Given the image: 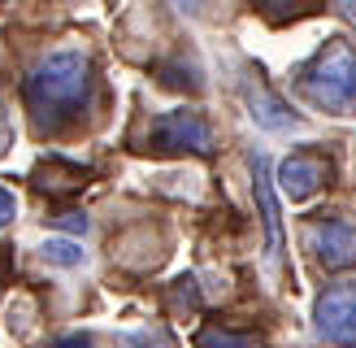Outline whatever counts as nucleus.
Listing matches in <instances>:
<instances>
[{"label": "nucleus", "instance_id": "obj_1", "mask_svg": "<svg viewBox=\"0 0 356 348\" xmlns=\"http://www.w3.org/2000/svg\"><path fill=\"white\" fill-rule=\"evenodd\" d=\"M92 79H96L92 57L79 48H57L40 57L22 87L31 122L40 131H61L74 118H83L87 100H92Z\"/></svg>", "mask_w": 356, "mask_h": 348}, {"label": "nucleus", "instance_id": "obj_2", "mask_svg": "<svg viewBox=\"0 0 356 348\" xmlns=\"http://www.w3.org/2000/svg\"><path fill=\"white\" fill-rule=\"evenodd\" d=\"M300 96L330 118L356 113V48L348 35H334L300 70Z\"/></svg>", "mask_w": 356, "mask_h": 348}, {"label": "nucleus", "instance_id": "obj_3", "mask_svg": "<svg viewBox=\"0 0 356 348\" xmlns=\"http://www.w3.org/2000/svg\"><path fill=\"white\" fill-rule=\"evenodd\" d=\"M305 244H309V257L326 274H343L356 266V222L348 218H309Z\"/></svg>", "mask_w": 356, "mask_h": 348}, {"label": "nucleus", "instance_id": "obj_4", "mask_svg": "<svg viewBox=\"0 0 356 348\" xmlns=\"http://www.w3.org/2000/svg\"><path fill=\"white\" fill-rule=\"evenodd\" d=\"M148 144L156 152H191V157H209L213 152V127L191 113V109H174V113H161L152 118L148 127Z\"/></svg>", "mask_w": 356, "mask_h": 348}, {"label": "nucleus", "instance_id": "obj_5", "mask_svg": "<svg viewBox=\"0 0 356 348\" xmlns=\"http://www.w3.org/2000/svg\"><path fill=\"white\" fill-rule=\"evenodd\" d=\"M313 331L334 348H356V283H330L317 296Z\"/></svg>", "mask_w": 356, "mask_h": 348}, {"label": "nucleus", "instance_id": "obj_6", "mask_svg": "<svg viewBox=\"0 0 356 348\" xmlns=\"http://www.w3.org/2000/svg\"><path fill=\"white\" fill-rule=\"evenodd\" d=\"M278 187H282V196H287L291 205H305L313 200L317 191H322L330 183V157L322 148H296L282 157V166H278Z\"/></svg>", "mask_w": 356, "mask_h": 348}, {"label": "nucleus", "instance_id": "obj_7", "mask_svg": "<svg viewBox=\"0 0 356 348\" xmlns=\"http://www.w3.org/2000/svg\"><path fill=\"white\" fill-rule=\"evenodd\" d=\"M252 187H257V209L265 218V253H270V261L282 257V218H278V200H274V174L270 166H265V157H257L252 161Z\"/></svg>", "mask_w": 356, "mask_h": 348}, {"label": "nucleus", "instance_id": "obj_8", "mask_svg": "<svg viewBox=\"0 0 356 348\" xmlns=\"http://www.w3.org/2000/svg\"><path fill=\"white\" fill-rule=\"evenodd\" d=\"M252 104H248V109H252V118L261 122V127H274V131H282V127H296V113H291V104H282L274 92H265V87H257L252 96H248Z\"/></svg>", "mask_w": 356, "mask_h": 348}, {"label": "nucleus", "instance_id": "obj_9", "mask_svg": "<svg viewBox=\"0 0 356 348\" xmlns=\"http://www.w3.org/2000/svg\"><path fill=\"white\" fill-rule=\"evenodd\" d=\"M195 348H257V340H252V335H243V331L209 326V331H200V340H195Z\"/></svg>", "mask_w": 356, "mask_h": 348}, {"label": "nucleus", "instance_id": "obj_10", "mask_svg": "<svg viewBox=\"0 0 356 348\" xmlns=\"http://www.w3.org/2000/svg\"><path fill=\"white\" fill-rule=\"evenodd\" d=\"M40 257L48 261V266H83V244H74V239H48L40 248Z\"/></svg>", "mask_w": 356, "mask_h": 348}, {"label": "nucleus", "instance_id": "obj_11", "mask_svg": "<svg viewBox=\"0 0 356 348\" xmlns=\"http://www.w3.org/2000/svg\"><path fill=\"white\" fill-rule=\"evenodd\" d=\"M118 348H178L174 335L165 326H144V331H131V335H122Z\"/></svg>", "mask_w": 356, "mask_h": 348}, {"label": "nucleus", "instance_id": "obj_12", "mask_svg": "<svg viewBox=\"0 0 356 348\" xmlns=\"http://www.w3.org/2000/svg\"><path fill=\"white\" fill-rule=\"evenodd\" d=\"M170 296H174V305H178V309H200V283H195L191 274H183V278H178Z\"/></svg>", "mask_w": 356, "mask_h": 348}, {"label": "nucleus", "instance_id": "obj_13", "mask_svg": "<svg viewBox=\"0 0 356 348\" xmlns=\"http://www.w3.org/2000/svg\"><path fill=\"white\" fill-rule=\"evenodd\" d=\"M52 226H61V231H87V214L79 209V214H52Z\"/></svg>", "mask_w": 356, "mask_h": 348}, {"label": "nucleus", "instance_id": "obj_14", "mask_svg": "<svg viewBox=\"0 0 356 348\" xmlns=\"http://www.w3.org/2000/svg\"><path fill=\"white\" fill-rule=\"evenodd\" d=\"M17 218V200H13V191L9 187H0V231Z\"/></svg>", "mask_w": 356, "mask_h": 348}, {"label": "nucleus", "instance_id": "obj_15", "mask_svg": "<svg viewBox=\"0 0 356 348\" xmlns=\"http://www.w3.org/2000/svg\"><path fill=\"white\" fill-rule=\"evenodd\" d=\"M9 144H13V127H9V113L0 109V157L9 152Z\"/></svg>", "mask_w": 356, "mask_h": 348}, {"label": "nucleus", "instance_id": "obj_16", "mask_svg": "<svg viewBox=\"0 0 356 348\" xmlns=\"http://www.w3.org/2000/svg\"><path fill=\"white\" fill-rule=\"evenodd\" d=\"M57 348H92V335H65L57 340Z\"/></svg>", "mask_w": 356, "mask_h": 348}, {"label": "nucleus", "instance_id": "obj_17", "mask_svg": "<svg viewBox=\"0 0 356 348\" xmlns=\"http://www.w3.org/2000/svg\"><path fill=\"white\" fill-rule=\"evenodd\" d=\"M343 13H348V17H352V22H356V5H343Z\"/></svg>", "mask_w": 356, "mask_h": 348}]
</instances>
